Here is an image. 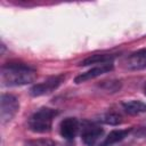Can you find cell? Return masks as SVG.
Segmentation results:
<instances>
[{"instance_id":"7a4b0ae2","label":"cell","mask_w":146,"mask_h":146,"mask_svg":"<svg viewBox=\"0 0 146 146\" xmlns=\"http://www.w3.org/2000/svg\"><path fill=\"white\" fill-rule=\"evenodd\" d=\"M57 114L58 112L56 110L49 107H41L36 110L27 121L29 129L36 133L49 132L52 128V122Z\"/></svg>"},{"instance_id":"8992f818","label":"cell","mask_w":146,"mask_h":146,"mask_svg":"<svg viewBox=\"0 0 146 146\" xmlns=\"http://www.w3.org/2000/svg\"><path fill=\"white\" fill-rule=\"evenodd\" d=\"M124 66L130 71L146 68V48L131 52L124 60Z\"/></svg>"},{"instance_id":"277c9868","label":"cell","mask_w":146,"mask_h":146,"mask_svg":"<svg viewBox=\"0 0 146 146\" xmlns=\"http://www.w3.org/2000/svg\"><path fill=\"white\" fill-rule=\"evenodd\" d=\"M64 80H65V75H63V74L51 76L40 83L34 84L30 89V95L33 97H40V96L48 95V94L55 91L64 82Z\"/></svg>"},{"instance_id":"9c48e42d","label":"cell","mask_w":146,"mask_h":146,"mask_svg":"<svg viewBox=\"0 0 146 146\" xmlns=\"http://www.w3.org/2000/svg\"><path fill=\"white\" fill-rule=\"evenodd\" d=\"M131 128L130 129H115L112 130L105 138L103 141H100L99 146H113L120 141H122L125 137H128V135L131 132Z\"/></svg>"},{"instance_id":"8fae6325","label":"cell","mask_w":146,"mask_h":146,"mask_svg":"<svg viewBox=\"0 0 146 146\" xmlns=\"http://www.w3.org/2000/svg\"><path fill=\"white\" fill-rule=\"evenodd\" d=\"M122 108L125 113L130 115H139L141 113H146V104L141 100H127L122 103Z\"/></svg>"},{"instance_id":"5b68a950","label":"cell","mask_w":146,"mask_h":146,"mask_svg":"<svg viewBox=\"0 0 146 146\" xmlns=\"http://www.w3.org/2000/svg\"><path fill=\"white\" fill-rule=\"evenodd\" d=\"M104 133V129L92 122H83L81 139L87 146H95Z\"/></svg>"},{"instance_id":"30bf717a","label":"cell","mask_w":146,"mask_h":146,"mask_svg":"<svg viewBox=\"0 0 146 146\" xmlns=\"http://www.w3.org/2000/svg\"><path fill=\"white\" fill-rule=\"evenodd\" d=\"M114 58H115V55H113V54H97V55H92V56L87 57L79 65H81V66H88L91 64L103 65V64L112 63Z\"/></svg>"},{"instance_id":"4fadbf2b","label":"cell","mask_w":146,"mask_h":146,"mask_svg":"<svg viewBox=\"0 0 146 146\" xmlns=\"http://www.w3.org/2000/svg\"><path fill=\"white\" fill-rule=\"evenodd\" d=\"M100 121L104 122V123H106V124L116 125V124H119V123L122 122V117L119 114H116V113H106V114H104L102 116Z\"/></svg>"},{"instance_id":"3957f363","label":"cell","mask_w":146,"mask_h":146,"mask_svg":"<svg viewBox=\"0 0 146 146\" xmlns=\"http://www.w3.org/2000/svg\"><path fill=\"white\" fill-rule=\"evenodd\" d=\"M19 111V102L11 94H2L0 100V121L1 124L10 122Z\"/></svg>"},{"instance_id":"ba28073f","label":"cell","mask_w":146,"mask_h":146,"mask_svg":"<svg viewBox=\"0 0 146 146\" xmlns=\"http://www.w3.org/2000/svg\"><path fill=\"white\" fill-rule=\"evenodd\" d=\"M113 70V64L112 63H108V64H103V65H97L92 68H90L89 71L84 72V73H81L79 74L75 79H74V82L76 84L79 83H82V82H86V81H89V80H92L95 78H98L105 73H108L110 71Z\"/></svg>"},{"instance_id":"7c38bea8","label":"cell","mask_w":146,"mask_h":146,"mask_svg":"<svg viewBox=\"0 0 146 146\" xmlns=\"http://www.w3.org/2000/svg\"><path fill=\"white\" fill-rule=\"evenodd\" d=\"M24 146H58V144L55 140L48 138H38L25 141Z\"/></svg>"},{"instance_id":"52a82bcc","label":"cell","mask_w":146,"mask_h":146,"mask_svg":"<svg viewBox=\"0 0 146 146\" xmlns=\"http://www.w3.org/2000/svg\"><path fill=\"white\" fill-rule=\"evenodd\" d=\"M79 130H80V123L75 117H65L59 123V133L66 140L74 139Z\"/></svg>"},{"instance_id":"5bb4252c","label":"cell","mask_w":146,"mask_h":146,"mask_svg":"<svg viewBox=\"0 0 146 146\" xmlns=\"http://www.w3.org/2000/svg\"><path fill=\"white\" fill-rule=\"evenodd\" d=\"M144 95L146 96V86H145V88H144Z\"/></svg>"},{"instance_id":"6da1fadb","label":"cell","mask_w":146,"mask_h":146,"mask_svg":"<svg viewBox=\"0 0 146 146\" xmlns=\"http://www.w3.org/2000/svg\"><path fill=\"white\" fill-rule=\"evenodd\" d=\"M36 71L29 64L10 62L1 67V84L5 87H21L34 81Z\"/></svg>"}]
</instances>
